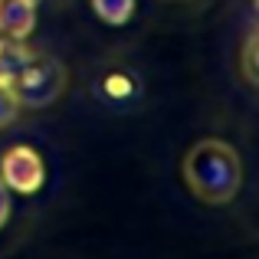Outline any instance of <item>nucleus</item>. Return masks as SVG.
Returning <instances> with one entry per match:
<instances>
[{"label": "nucleus", "mask_w": 259, "mask_h": 259, "mask_svg": "<svg viewBox=\"0 0 259 259\" xmlns=\"http://www.w3.org/2000/svg\"><path fill=\"white\" fill-rule=\"evenodd\" d=\"M184 184L203 203H230L243 187V161L223 138H203L181 161Z\"/></svg>", "instance_id": "f257e3e1"}, {"label": "nucleus", "mask_w": 259, "mask_h": 259, "mask_svg": "<svg viewBox=\"0 0 259 259\" xmlns=\"http://www.w3.org/2000/svg\"><path fill=\"white\" fill-rule=\"evenodd\" d=\"M10 92L20 102V108H46L63 95L66 89V66L56 56L30 53L23 66L10 76Z\"/></svg>", "instance_id": "f03ea898"}, {"label": "nucleus", "mask_w": 259, "mask_h": 259, "mask_svg": "<svg viewBox=\"0 0 259 259\" xmlns=\"http://www.w3.org/2000/svg\"><path fill=\"white\" fill-rule=\"evenodd\" d=\"M95 99L112 112H132L145 99V82L132 66H105L92 82Z\"/></svg>", "instance_id": "7ed1b4c3"}, {"label": "nucleus", "mask_w": 259, "mask_h": 259, "mask_svg": "<svg viewBox=\"0 0 259 259\" xmlns=\"http://www.w3.org/2000/svg\"><path fill=\"white\" fill-rule=\"evenodd\" d=\"M0 181L13 194H36L46 181V164L30 145H13L0 158Z\"/></svg>", "instance_id": "20e7f679"}, {"label": "nucleus", "mask_w": 259, "mask_h": 259, "mask_svg": "<svg viewBox=\"0 0 259 259\" xmlns=\"http://www.w3.org/2000/svg\"><path fill=\"white\" fill-rule=\"evenodd\" d=\"M36 26V7L30 0H0V33L26 39Z\"/></svg>", "instance_id": "39448f33"}, {"label": "nucleus", "mask_w": 259, "mask_h": 259, "mask_svg": "<svg viewBox=\"0 0 259 259\" xmlns=\"http://www.w3.org/2000/svg\"><path fill=\"white\" fill-rule=\"evenodd\" d=\"M30 53L33 50L26 46V39H13L0 33V82H10V76L30 59Z\"/></svg>", "instance_id": "423d86ee"}, {"label": "nucleus", "mask_w": 259, "mask_h": 259, "mask_svg": "<svg viewBox=\"0 0 259 259\" xmlns=\"http://www.w3.org/2000/svg\"><path fill=\"white\" fill-rule=\"evenodd\" d=\"M92 10L108 26H125L135 13V0H92Z\"/></svg>", "instance_id": "0eeeda50"}, {"label": "nucleus", "mask_w": 259, "mask_h": 259, "mask_svg": "<svg viewBox=\"0 0 259 259\" xmlns=\"http://www.w3.org/2000/svg\"><path fill=\"white\" fill-rule=\"evenodd\" d=\"M240 72L249 85H256V26L249 30L246 43H243V53H240Z\"/></svg>", "instance_id": "6e6552de"}, {"label": "nucleus", "mask_w": 259, "mask_h": 259, "mask_svg": "<svg viewBox=\"0 0 259 259\" xmlns=\"http://www.w3.org/2000/svg\"><path fill=\"white\" fill-rule=\"evenodd\" d=\"M17 115H20V102L13 99L10 85L0 82V128L13 125V121H17Z\"/></svg>", "instance_id": "1a4fd4ad"}, {"label": "nucleus", "mask_w": 259, "mask_h": 259, "mask_svg": "<svg viewBox=\"0 0 259 259\" xmlns=\"http://www.w3.org/2000/svg\"><path fill=\"white\" fill-rule=\"evenodd\" d=\"M7 220H10V190H7L4 181H0V230L7 227Z\"/></svg>", "instance_id": "9d476101"}, {"label": "nucleus", "mask_w": 259, "mask_h": 259, "mask_svg": "<svg viewBox=\"0 0 259 259\" xmlns=\"http://www.w3.org/2000/svg\"><path fill=\"white\" fill-rule=\"evenodd\" d=\"M167 4H190V0H167Z\"/></svg>", "instance_id": "9b49d317"}, {"label": "nucleus", "mask_w": 259, "mask_h": 259, "mask_svg": "<svg viewBox=\"0 0 259 259\" xmlns=\"http://www.w3.org/2000/svg\"><path fill=\"white\" fill-rule=\"evenodd\" d=\"M30 4H33V7H36V4H39V0H30Z\"/></svg>", "instance_id": "f8f14e48"}]
</instances>
